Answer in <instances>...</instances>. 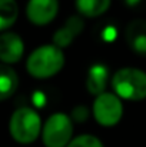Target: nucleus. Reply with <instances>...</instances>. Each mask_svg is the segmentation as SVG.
<instances>
[{
	"label": "nucleus",
	"instance_id": "1",
	"mask_svg": "<svg viewBox=\"0 0 146 147\" xmlns=\"http://www.w3.org/2000/svg\"><path fill=\"white\" fill-rule=\"evenodd\" d=\"M65 66L63 50L54 45H45L32 51L27 59L26 69L36 79H49L57 74Z\"/></svg>",
	"mask_w": 146,
	"mask_h": 147
},
{
	"label": "nucleus",
	"instance_id": "2",
	"mask_svg": "<svg viewBox=\"0 0 146 147\" xmlns=\"http://www.w3.org/2000/svg\"><path fill=\"white\" fill-rule=\"evenodd\" d=\"M113 93L119 98L139 101L146 98V73L136 67H123L112 77Z\"/></svg>",
	"mask_w": 146,
	"mask_h": 147
},
{
	"label": "nucleus",
	"instance_id": "3",
	"mask_svg": "<svg viewBox=\"0 0 146 147\" xmlns=\"http://www.w3.org/2000/svg\"><path fill=\"white\" fill-rule=\"evenodd\" d=\"M9 130L17 143L30 144L42 131V120L37 111L32 107H20L12 114Z\"/></svg>",
	"mask_w": 146,
	"mask_h": 147
},
{
	"label": "nucleus",
	"instance_id": "4",
	"mask_svg": "<svg viewBox=\"0 0 146 147\" xmlns=\"http://www.w3.org/2000/svg\"><path fill=\"white\" fill-rule=\"evenodd\" d=\"M73 136V121L65 113H53L45 121L42 139L46 147H67Z\"/></svg>",
	"mask_w": 146,
	"mask_h": 147
},
{
	"label": "nucleus",
	"instance_id": "5",
	"mask_svg": "<svg viewBox=\"0 0 146 147\" xmlns=\"http://www.w3.org/2000/svg\"><path fill=\"white\" fill-rule=\"evenodd\" d=\"M123 116V106L115 93L105 92L97 96L93 103V117L100 126L112 127L120 121Z\"/></svg>",
	"mask_w": 146,
	"mask_h": 147
},
{
	"label": "nucleus",
	"instance_id": "6",
	"mask_svg": "<svg viewBox=\"0 0 146 147\" xmlns=\"http://www.w3.org/2000/svg\"><path fill=\"white\" fill-rule=\"evenodd\" d=\"M59 11V0H29L26 6L27 19L36 26H45L54 20Z\"/></svg>",
	"mask_w": 146,
	"mask_h": 147
},
{
	"label": "nucleus",
	"instance_id": "7",
	"mask_svg": "<svg viewBox=\"0 0 146 147\" xmlns=\"http://www.w3.org/2000/svg\"><path fill=\"white\" fill-rule=\"evenodd\" d=\"M24 53V45L19 34L16 33H3L0 36V60L3 64L17 63Z\"/></svg>",
	"mask_w": 146,
	"mask_h": 147
},
{
	"label": "nucleus",
	"instance_id": "8",
	"mask_svg": "<svg viewBox=\"0 0 146 147\" xmlns=\"http://www.w3.org/2000/svg\"><path fill=\"white\" fill-rule=\"evenodd\" d=\"M83 27H85V23L82 20L80 16L77 14H73L67 19V22L54 32L53 34V45L59 49H65L75 39L76 36H79L82 32H83Z\"/></svg>",
	"mask_w": 146,
	"mask_h": 147
},
{
	"label": "nucleus",
	"instance_id": "9",
	"mask_svg": "<svg viewBox=\"0 0 146 147\" xmlns=\"http://www.w3.org/2000/svg\"><path fill=\"white\" fill-rule=\"evenodd\" d=\"M129 47L138 54L146 56V20H133L125 29Z\"/></svg>",
	"mask_w": 146,
	"mask_h": 147
},
{
	"label": "nucleus",
	"instance_id": "10",
	"mask_svg": "<svg viewBox=\"0 0 146 147\" xmlns=\"http://www.w3.org/2000/svg\"><path fill=\"white\" fill-rule=\"evenodd\" d=\"M109 82V69L102 64L95 63L89 67L88 70V77H86V89L89 90L90 94L100 96L105 93Z\"/></svg>",
	"mask_w": 146,
	"mask_h": 147
},
{
	"label": "nucleus",
	"instance_id": "11",
	"mask_svg": "<svg viewBox=\"0 0 146 147\" xmlns=\"http://www.w3.org/2000/svg\"><path fill=\"white\" fill-rule=\"evenodd\" d=\"M19 87V77L16 71L7 66L0 64V101L12 97Z\"/></svg>",
	"mask_w": 146,
	"mask_h": 147
},
{
	"label": "nucleus",
	"instance_id": "12",
	"mask_svg": "<svg viewBox=\"0 0 146 147\" xmlns=\"http://www.w3.org/2000/svg\"><path fill=\"white\" fill-rule=\"evenodd\" d=\"M112 0H76L77 11L85 17H97L110 7Z\"/></svg>",
	"mask_w": 146,
	"mask_h": 147
},
{
	"label": "nucleus",
	"instance_id": "13",
	"mask_svg": "<svg viewBox=\"0 0 146 147\" xmlns=\"http://www.w3.org/2000/svg\"><path fill=\"white\" fill-rule=\"evenodd\" d=\"M19 16L16 0H0V32L14 24Z\"/></svg>",
	"mask_w": 146,
	"mask_h": 147
},
{
	"label": "nucleus",
	"instance_id": "14",
	"mask_svg": "<svg viewBox=\"0 0 146 147\" xmlns=\"http://www.w3.org/2000/svg\"><path fill=\"white\" fill-rule=\"evenodd\" d=\"M67 147H103V143L92 134H82L72 139Z\"/></svg>",
	"mask_w": 146,
	"mask_h": 147
},
{
	"label": "nucleus",
	"instance_id": "15",
	"mask_svg": "<svg viewBox=\"0 0 146 147\" xmlns=\"http://www.w3.org/2000/svg\"><path fill=\"white\" fill-rule=\"evenodd\" d=\"M88 117H89V109L83 104H79L72 110V117L70 119L76 123H83V121L88 120Z\"/></svg>",
	"mask_w": 146,
	"mask_h": 147
},
{
	"label": "nucleus",
	"instance_id": "16",
	"mask_svg": "<svg viewBox=\"0 0 146 147\" xmlns=\"http://www.w3.org/2000/svg\"><path fill=\"white\" fill-rule=\"evenodd\" d=\"M46 101H48L46 94H45L42 90H36V92L32 94V103H33L37 109L45 107V106H46Z\"/></svg>",
	"mask_w": 146,
	"mask_h": 147
},
{
	"label": "nucleus",
	"instance_id": "17",
	"mask_svg": "<svg viewBox=\"0 0 146 147\" xmlns=\"http://www.w3.org/2000/svg\"><path fill=\"white\" fill-rule=\"evenodd\" d=\"M117 37V30L115 26H107L102 30V39L105 42H115Z\"/></svg>",
	"mask_w": 146,
	"mask_h": 147
},
{
	"label": "nucleus",
	"instance_id": "18",
	"mask_svg": "<svg viewBox=\"0 0 146 147\" xmlns=\"http://www.w3.org/2000/svg\"><path fill=\"white\" fill-rule=\"evenodd\" d=\"M125 1H126V4H128L129 7H136V6L141 4L142 0H125Z\"/></svg>",
	"mask_w": 146,
	"mask_h": 147
}]
</instances>
